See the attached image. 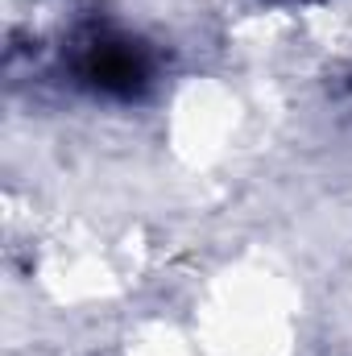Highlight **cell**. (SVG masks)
I'll return each mask as SVG.
<instances>
[{"mask_svg": "<svg viewBox=\"0 0 352 356\" xmlns=\"http://www.w3.org/2000/svg\"><path fill=\"white\" fill-rule=\"evenodd\" d=\"M88 79H95V88L104 91H133L145 79V63L129 42H104L91 50Z\"/></svg>", "mask_w": 352, "mask_h": 356, "instance_id": "6da1fadb", "label": "cell"}]
</instances>
